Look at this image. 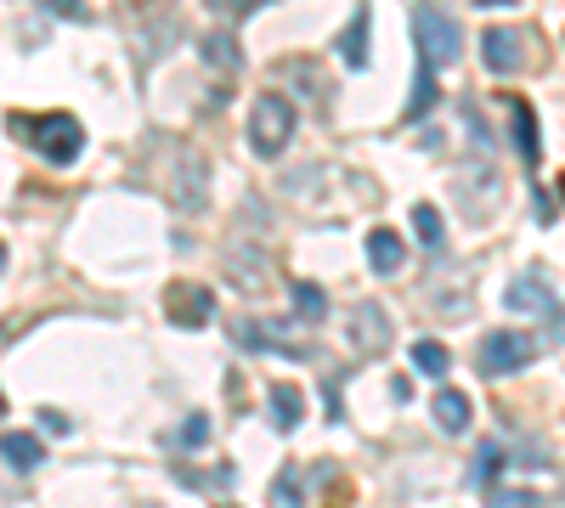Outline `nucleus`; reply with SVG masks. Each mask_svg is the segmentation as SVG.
<instances>
[{
	"label": "nucleus",
	"mask_w": 565,
	"mask_h": 508,
	"mask_svg": "<svg viewBox=\"0 0 565 508\" xmlns=\"http://www.w3.org/2000/svg\"><path fill=\"white\" fill-rule=\"evenodd\" d=\"M272 503H301V474H294V469H283L272 481Z\"/></svg>",
	"instance_id": "21"
},
{
	"label": "nucleus",
	"mask_w": 565,
	"mask_h": 508,
	"mask_svg": "<svg viewBox=\"0 0 565 508\" xmlns=\"http://www.w3.org/2000/svg\"><path fill=\"white\" fill-rule=\"evenodd\" d=\"M509 305L520 317H543V322H560V294L538 277V271H526V277L509 283Z\"/></svg>",
	"instance_id": "7"
},
{
	"label": "nucleus",
	"mask_w": 565,
	"mask_h": 508,
	"mask_svg": "<svg viewBox=\"0 0 565 508\" xmlns=\"http://www.w3.org/2000/svg\"><path fill=\"white\" fill-rule=\"evenodd\" d=\"M40 424H46L51 435H62V429H69V413H57V406H46V413H40Z\"/></svg>",
	"instance_id": "24"
},
{
	"label": "nucleus",
	"mask_w": 565,
	"mask_h": 508,
	"mask_svg": "<svg viewBox=\"0 0 565 508\" xmlns=\"http://www.w3.org/2000/svg\"><path fill=\"white\" fill-rule=\"evenodd\" d=\"M301 418H306V390L289 385V379H278V385H272V424H278V429H301Z\"/></svg>",
	"instance_id": "12"
},
{
	"label": "nucleus",
	"mask_w": 565,
	"mask_h": 508,
	"mask_svg": "<svg viewBox=\"0 0 565 508\" xmlns=\"http://www.w3.org/2000/svg\"><path fill=\"white\" fill-rule=\"evenodd\" d=\"M402 260H408V249H402V237H396L390 226L368 232V265L374 271H402Z\"/></svg>",
	"instance_id": "14"
},
{
	"label": "nucleus",
	"mask_w": 565,
	"mask_h": 508,
	"mask_svg": "<svg viewBox=\"0 0 565 508\" xmlns=\"http://www.w3.org/2000/svg\"><path fill=\"white\" fill-rule=\"evenodd\" d=\"M0 458H7V469L28 474V469H40V463H46V447H40V435L7 429V435H0Z\"/></svg>",
	"instance_id": "11"
},
{
	"label": "nucleus",
	"mask_w": 565,
	"mask_h": 508,
	"mask_svg": "<svg viewBox=\"0 0 565 508\" xmlns=\"http://www.w3.org/2000/svg\"><path fill=\"white\" fill-rule=\"evenodd\" d=\"M436 68H429L424 57H419V80H413V102H408V119H424L429 108H436Z\"/></svg>",
	"instance_id": "16"
},
{
	"label": "nucleus",
	"mask_w": 565,
	"mask_h": 508,
	"mask_svg": "<svg viewBox=\"0 0 565 508\" xmlns=\"http://www.w3.org/2000/svg\"><path fill=\"white\" fill-rule=\"evenodd\" d=\"M12 130L46 164H74L85 153V125L74 114H12Z\"/></svg>",
	"instance_id": "1"
},
{
	"label": "nucleus",
	"mask_w": 565,
	"mask_h": 508,
	"mask_svg": "<svg viewBox=\"0 0 565 508\" xmlns=\"http://www.w3.org/2000/svg\"><path fill=\"white\" fill-rule=\"evenodd\" d=\"M0 271H7V244H0Z\"/></svg>",
	"instance_id": "26"
},
{
	"label": "nucleus",
	"mask_w": 565,
	"mask_h": 508,
	"mask_svg": "<svg viewBox=\"0 0 565 508\" xmlns=\"http://www.w3.org/2000/svg\"><path fill=\"white\" fill-rule=\"evenodd\" d=\"M46 7H51L57 17H74V23L85 17V7H80V0H46Z\"/></svg>",
	"instance_id": "23"
},
{
	"label": "nucleus",
	"mask_w": 565,
	"mask_h": 508,
	"mask_svg": "<svg viewBox=\"0 0 565 508\" xmlns=\"http://www.w3.org/2000/svg\"><path fill=\"white\" fill-rule=\"evenodd\" d=\"M368 28H374V7H356L351 23L340 28V40H334L345 68H368Z\"/></svg>",
	"instance_id": "9"
},
{
	"label": "nucleus",
	"mask_w": 565,
	"mask_h": 508,
	"mask_svg": "<svg viewBox=\"0 0 565 508\" xmlns=\"http://www.w3.org/2000/svg\"><path fill=\"white\" fill-rule=\"evenodd\" d=\"M215 12H249V0H210Z\"/></svg>",
	"instance_id": "25"
},
{
	"label": "nucleus",
	"mask_w": 565,
	"mask_h": 508,
	"mask_svg": "<svg viewBox=\"0 0 565 508\" xmlns=\"http://www.w3.org/2000/svg\"><path fill=\"white\" fill-rule=\"evenodd\" d=\"M429 413H436V424L447 435H463V429H470V395H463V390H442L436 401H429Z\"/></svg>",
	"instance_id": "13"
},
{
	"label": "nucleus",
	"mask_w": 565,
	"mask_h": 508,
	"mask_svg": "<svg viewBox=\"0 0 565 508\" xmlns=\"http://www.w3.org/2000/svg\"><path fill=\"white\" fill-rule=\"evenodd\" d=\"M413 34H419V57L429 68H447L463 57V28L447 7H429V0H419L413 7Z\"/></svg>",
	"instance_id": "2"
},
{
	"label": "nucleus",
	"mask_w": 565,
	"mask_h": 508,
	"mask_svg": "<svg viewBox=\"0 0 565 508\" xmlns=\"http://www.w3.org/2000/svg\"><path fill=\"white\" fill-rule=\"evenodd\" d=\"M164 311H170V322L176 328H204L210 317H215V294L204 288V283H170L164 288Z\"/></svg>",
	"instance_id": "5"
},
{
	"label": "nucleus",
	"mask_w": 565,
	"mask_h": 508,
	"mask_svg": "<svg viewBox=\"0 0 565 508\" xmlns=\"http://www.w3.org/2000/svg\"><path fill=\"white\" fill-rule=\"evenodd\" d=\"M0 413H7V395H0Z\"/></svg>",
	"instance_id": "28"
},
{
	"label": "nucleus",
	"mask_w": 565,
	"mask_h": 508,
	"mask_svg": "<svg viewBox=\"0 0 565 508\" xmlns=\"http://www.w3.org/2000/svg\"><path fill=\"white\" fill-rule=\"evenodd\" d=\"M497 469H504V447H497V440H481V458H475V486L481 492L497 486Z\"/></svg>",
	"instance_id": "20"
},
{
	"label": "nucleus",
	"mask_w": 565,
	"mask_h": 508,
	"mask_svg": "<svg viewBox=\"0 0 565 508\" xmlns=\"http://www.w3.org/2000/svg\"><path fill=\"white\" fill-rule=\"evenodd\" d=\"M351 351H356V356H368V362L390 351V317H385V305L362 299L356 311H351Z\"/></svg>",
	"instance_id": "6"
},
{
	"label": "nucleus",
	"mask_w": 565,
	"mask_h": 508,
	"mask_svg": "<svg viewBox=\"0 0 565 508\" xmlns=\"http://www.w3.org/2000/svg\"><path fill=\"white\" fill-rule=\"evenodd\" d=\"M531 356H538V339H526V333H515V328H492V333L481 339V351H475V367L486 373V379H504V373L526 367Z\"/></svg>",
	"instance_id": "4"
},
{
	"label": "nucleus",
	"mask_w": 565,
	"mask_h": 508,
	"mask_svg": "<svg viewBox=\"0 0 565 508\" xmlns=\"http://www.w3.org/2000/svg\"><path fill=\"white\" fill-rule=\"evenodd\" d=\"M289 294H294V311H301V322H322V317H328V294H322L317 283H294Z\"/></svg>",
	"instance_id": "18"
},
{
	"label": "nucleus",
	"mask_w": 565,
	"mask_h": 508,
	"mask_svg": "<svg viewBox=\"0 0 565 508\" xmlns=\"http://www.w3.org/2000/svg\"><path fill=\"white\" fill-rule=\"evenodd\" d=\"M560 198H565V176H560Z\"/></svg>",
	"instance_id": "27"
},
{
	"label": "nucleus",
	"mask_w": 565,
	"mask_h": 508,
	"mask_svg": "<svg viewBox=\"0 0 565 508\" xmlns=\"http://www.w3.org/2000/svg\"><path fill=\"white\" fill-rule=\"evenodd\" d=\"M481 57H486L492 74H515V68L526 62V40H520V28H509V23L486 28V34H481Z\"/></svg>",
	"instance_id": "8"
},
{
	"label": "nucleus",
	"mask_w": 565,
	"mask_h": 508,
	"mask_svg": "<svg viewBox=\"0 0 565 508\" xmlns=\"http://www.w3.org/2000/svg\"><path fill=\"white\" fill-rule=\"evenodd\" d=\"M204 62H215L221 74H232V68H238V40H232L226 28H221V34H210V40H204Z\"/></svg>",
	"instance_id": "19"
},
{
	"label": "nucleus",
	"mask_w": 565,
	"mask_h": 508,
	"mask_svg": "<svg viewBox=\"0 0 565 508\" xmlns=\"http://www.w3.org/2000/svg\"><path fill=\"white\" fill-rule=\"evenodd\" d=\"M294 142V102L278 96V91H266L249 102V147L260 158H278L283 147Z\"/></svg>",
	"instance_id": "3"
},
{
	"label": "nucleus",
	"mask_w": 565,
	"mask_h": 508,
	"mask_svg": "<svg viewBox=\"0 0 565 508\" xmlns=\"http://www.w3.org/2000/svg\"><path fill=\"white\" fill-rule=\"evenodd\" d=\"M413 232H419L424 249H442V244H447V226H442L436 203H413Z\"/></svg>",
	"instance_id": "15"
},
{
	"label": "nucleus",
	"mask_w": 565,
	"mask_h": 508,
	"mask_svg": "<svg viewBox=\"0 0 565 508\" xmlns=\"http://www.w3.org/2000/svg\"><path fill=\"white\" fill-rule=\"evenodd\" d=\"M509 125H515V153H520V164H526V169H538L543 142H538V114H531V102H526V96H515V102H509Z\"/></svg>",
	"instance_id": "10"
},
{
	"label": "nucleus",
	"mask_w": 565,
	"mask_h": 508,
	"mask_svg": "<svg viewBox=\"0 0 565 508\" xmlns=\"http://www.w3.org/2000/svg\"><path fill=\"white\" fill-rule=\"evenodd\" d=\"M413 367L424 373V379H442V373L452 367V356H447L442 339H419V345H413Z\"/></svg>",
	"instance_id": "17"
},
{
	"label": "nucleus",
	"mask_w": 565,
	"mask_h": 508,
	"mask_svg": "<svg viewBox=\"0 0 565 508\" xmlns=\"http://www.w3.org/2000/svg\"><path fill=\"white\" fill-rule=\"evenodd\" d=\"M181 440H187V447H198V440H210V418H187V424H181Z\"/></svg>",
	"instance_id": "22"
}]
</instances>
